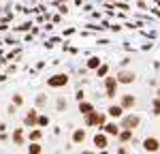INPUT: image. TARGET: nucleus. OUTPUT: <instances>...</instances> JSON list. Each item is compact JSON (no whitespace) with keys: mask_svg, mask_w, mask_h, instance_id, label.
Listing matches in <instances>:
<instances>
[{"mask_svg":"<svg viewBox=\"0 0 160 154\" xmlns=\"http://www.w3.org/2000/svg\"><path fill=\"white\" fill-rule=\"evenodd\" d=\"M109 122V116H107V111H94V114H88L83 116V124H86L88 128H102L105 124Z\"/></svg>","mask_w":160,"mask_h":154,"instance_id":"1","label":"nucleus"},{"mask_svg":"<svg viewBox=\"0 0 160 154\" xmlns=\"http://www.w3.org/2000/svg\"><path fill=\"white\" fill-rule=\"evenodd\" d=\"M71 84V75L66 71H60V73H53L51 77H47V88L51 90H62Z\"/></svg>","mask_w":160,"mask_h":154,"instance_id":"2","label":"nucleus"},{"mask_svg":"<svg viewBox=\"0 0 160 154\" xmlns=\"http://www.w3.org/2000/svg\"><path fill=\"white\" fill-rule=\"evenodd\" d=\"M141 126V118L132 111H128V114H124V118L120 120V128H130V131H137V128Z\"/></svg>","mask_w":160,"mask_h":154,"instance_id":"3","label":"nucleus"},{"mask_svg":"<svg viewBox=\"0 0 160 154\" xmlns=\"http://www.w3.org/2000/svg\"><path fill=\"white\" fill-rule=\"evenodd\" d=\"M115 77H118V84H120V86H130V84L137 81V73L130 71V69H120Z\"/></svg>","mask_w":160,"mask_h":154,"instance_id":"4","label":"nucleus"},{"mask_svg":"<svg viewBox=\"0 0 160 154\" xmlns=\"http://www.w3.org/2000/svg\"><path fill=\"white\" fill-rule=\"evenodd\" d=\"M141 148L148 154H158L160 152V139L154 137V135H152V137H145V139L141 141Z\"/></svg>","mask_w":160,"mask_h":154,"instance_id":"5","label":"nucleus"},{"mask_svg":"<svg viewBox=\"0 0 160 154\" xmlns=\"http://www.w3.org/2000/svg\"><path fill=\"white\" fill-rule=\"evenodd\" d=\"M11 141H13V146H26V143H28V133H26V126L13 128Z\"/></svg>","mask_w":160,"mask_h":154,"instance_id":"6","label":"nucleus"},{"mask_svg":"<svg viewBox=\"0 0 160 154\" xmlns=\"http://www.w3.org/2000/svg\"><path fill=\"white\" fill-rule=\"evenodd\" d=\"M120 107H122L124 111H126V114H128V111H132V109H135V105H137V96L135 94H128V92H126V94H120Z\"/></svg>","mask_w":160,"mask_h":154,"instance_id":"7","label":"nucleus"},{"mask_svg":"<svg viewBox=\"0 0 160 154\" xmlns=\"http://www.w3.org/2000/svg\"><path fill=\"white\" fill-rule=\"evenodd\" d=\"M38 116H41V111H38L37 107H32V109H30V111L24 116V126H26V128H37Z\"/></svg>","mask_w":160,"mask_h":154,"instance_id":"8","label":"nucleus"},{"mask_svg":"<svg viewBox=\"0 0 160 154\" xmlns=\"http://www.w3.org/2000/svg\"><path fill=\"white\" fill-rule=\"evenodd\" d=\"M124 114H126V111L120 107V103H111L109 107H107V116H109L111 120H115V122H120L124 118Z\"/></svg>","mask_w":160,"mask_h":154,"instance_id":"9","label":"nucleus"},{"mask_svg":"<svg viewBox=\"0 0 160 154\" xmlns=\"http://www.w3.org/2000/svg\"><path fill=\"white\" fill-rule=\"evenodd\" d=\"M92 143L98 148V152L100 150H107V148H109V135H105L102 131H98V133L92 137Z\"/></svg>","mask_w":160,"mask_h":154,"instance_id":"10","label":"nucleus"},{"mask_svg":"<svg viewBox=\"0 0 160 154\" xmlns=\"http://www.w3.org/2000/svg\"><path fill=\"white\" fill-rule=\"evenodd\" d=\"M86 139H88L86 128H73V135H71V143H73V146H83Z\"/></svg>","mask_w":160,"mask_h":154,"instance_id":"11","label":"nucleus"},{"mask_svg":"<svg viewBox=\"0 0 160 154\" xmlns=\"http://www.w3.org/2000/svg\"><path fill=\"white\" fill-rule=\"evenodd\" d=\"M100 131H102L105 135H109V137H115V139H118V135H120V131H122V128H120V122H115V120H109V122H107L105 126L100 128Z\"/></svg>","mask_w":160,"mask_h":154,"instance_id":"12","label":"nucleus"},{"mask_svg":"<svg viewBox=\"0 0 160 154\" xmlns=\"http://www.w3.org/2000/svg\"><path fill=\"white\" fill-rule=\"evenodd\" d=\"M132 139H135V131H130V128H122L118 135L120 146H128V143H132Z\"/></svg>","mask_w":160,"mask_h":154,"instance_id":"13","label":"nucleus"},{"mask_svg":"<svg viewBox=\"0 0 160 154\" xmlns=\"http://www.w3.org/2000/svg\"><path fill=\"white\" fill-rule=\"evenodd\" d=\"M100 66H102V58H100V56H90L86 60V69L92 71V73H94L96 69H100Z\"/></svg>","mask_w":160,"mask_h":154,"instance_id":"14","label":"nucleus"},{"mask_svg":"<svg viewBox=\"0 0 160 154\" xmlns=\"http://www.w3.org/2000/svg\"><path fill=\"white\" fill-rule=\"evenodd\" d=\"M43 139V128H30L28 131V143H41Z\"/></svg>","mask_w":160,"mask_h":154,"instance_id":"15","label":"nucleus"},{"mask_svg":"<svg viewBox=\"0 0 160 154\" xmlns=\"http://www.w3.org/2000/svg\"><path fill=\"white\" fill-rule=\"evenodd\" d=\"M32 26H34V19H28V22H24V24H19V26H13V34L15 32H30L32 30Z\"/></svg>","mask_w":160,"mask_h":154,"instance_id":"16","label":"nucleus"},{"mask_svg":"<svg viewBox=\"0 0 160 154\" xmlns=\"http://www.w3.org/2000/svg\"><path fill=\"white\" fill-rule=\"evenodd\" d=\"M94 111H96V107H94V103H90V101H83V103H79V114H81V116L94 114Z\"/></svg>","mask_w":160,"mask_h":154,"instance_id":"17","label":"nucleus"},{"mask_svg":"<svg viewBox=\"0 0 160 154\" xmlns=\"http://www.w3.org/2000/svg\"><path fill=\"white\" fill-rule=\"evenodd\" d=\"M34 107H37L38 111H43V109H47V94H37V99H34Z\"/></svg>","mask_w":160,"mask_h":154,"instance_id":"18","label":"nucleus"},{"mask_svg":"<svg viewBox=\"0 0 160 154\" xmlns=\"http://www.w3.org/2000/svg\"><path fill=\"white\" fill-rule=\"evenodd\" d=\"M7 60L11 62V60H22V47L17 45V47H13L11 51H7Z\"/></svg>","mask_w":160,"mask_h":154,"instance_id":"19","label":"nucleus"},{"mask_svg":"<svg viewBox=\"0 0 160 154\" xmlns=\"http://www.w3.org/2000/svg\"><path fill=\"white\" fill-rule=\"evenodd\" d=\"M109 71H111V66H109V64H107V62H102V66L94 71V75H96V77H100V79H105V77L109 75Z\"/></svg>","mask_w":160,"mask_h":154,"instance_id":"20","label":"nucleus"},{"mask_svg":"<svg viewBox=\"0 0 160 154\" xmlns=\"http://www.w3.org/2000/svg\"><path fill=\"white\" fill-rule=\"evenodd\" d=\"M49 124H51V120H49V116H47V114H41V116H38L37 128H47Z\"/></svg>","mask_w":160,"mask_h":154,"instance_id":"21","label":"nucleus"},{"mask_svg":"<svg viewBox=\"0 0 160 154\" xmlns=\"http://www.w3.org/2000/svg\"><path fill=\"white\" fill-rule=\"evenodd\" d=\"M102 86H105V88H113V86H120V84H118V77H115V75H107L105 79H102Z\"/></svg>","mask_w":160,"mask_h":154,"instance_id":"22","label":"nucleus"},{"mask_svg":"<svg viewBox=\"0 0 160 154\" xmlns=\"http://www.w3.org/2000/svg\"><path fill=\"white\" fill-rule=\"evenodd\" d=\"M66 107H68V103L64 96H58L56 99V111H66Z\"/></svg>","mask_w":160,"mask_h":154,"instance_id":"23","label":"nucleus"},{"mask_svg":"<svg viewBox=\"0 0 160 154\" xmlns=\"http://www.w3.org/2000/svg\"><path fill=\"white\" fill-rule=\"evenodd\" d=\"M60 41H62L60 37H49V38H45V43H43V47H45V49H51V47H53L56 43H60Z\"/></svg>","mask_w":160,"mask_h":154,"instance_id":"24","label":"nucleus"},{"mask_svg":"<svg viewBox=\"0 0 160 154\" xmlns=\"http://www.w3.org/2000/svg\"><path fill=\"white\" fill-rule=\"evenodd\" d=\"M11 103L15 105V107H22V105H24V94H19V92H13Z\"/></svg>","mask_w":160,"mask_h":154,"instance_id":"25","label":"nucleus"},{"mask_svg":"<svg viewBox=\"0 0 160 154\" xmlns=\"http://www.w3.org/2000/svg\"><path fill=\"white\" fill-rule=\"evenodd\" d=\"M28 154H43V146L41 143H30L28 146Z\"/></svg>","mask_w":160,"mask_h":154,"instance_id":"26","label":"nucleus"},{"mask_svg":"<svg viewBox=\"0 0 160 154\" xmlns=\"http://www.w3.org/2000/svg\"><path fill=\"white\" fill-rule=\"evenodd\" d=\"M17 43H19V41L13 37V34H7V37H4V45H9V47H17Z\"/></svg>","mask_w":160,"mask_h":154,"instance_id":"27","label":"nucleus"},{"mask_svg":"<svg viewBox=\"0 0 160 154\" xmlns=\"http://www.w3.org/2000/svg\"><path fill=\"white\" fill-rule=\"evenodd\" d=\"M105 96L113 101V99L118 96V86H113V88H105Z\"/></svg>","mask_w":160,"mask_h":154,"instance_id":"28","label":"nucleus"},{"mask_svg":"<svg viewBox=\"0 0 160 154\" xmlns=\"http://www.w3.org/2000/svg\"><path fill=\"white\" fill-rule=\"evenodd\" d=\"M152 114H154V116H160V99H158V96L152 101Z\"/></svg>","mask_w":160,"mask_h":154,"instance_id":"29","label":"nucleus"},{"mask_svg":"<svg viewBox=\"0 0 160 154\" xmlns=\"http://www.w3.org/2000/svg\"><path fill=\"white\" fill-rule=\"evenodd\" d=\"M11 30V22H7L4 17H0V32H9Z\"/></svg>","mask_w":160,"mask_h":154,"instance_id":"30","label":"nucleus"},{"mask_svg":"<svg viewBox=\"0 0 160 154\" xmlns=\"http://www.w3.org/2000/svg\"><path fill=\"white\" fill-rule=\"evenodd\" d=\"M75 101H77V103H83V101H86V92H83V88H79L77 92H75Z\"/></svg>","mask_w":160,"mask_h":154,"instance_id":"31","label":"nucleus"},{"mask_svg":"<svg viewBox=\"0 0 160 154\" xmlns=\"http://www.w3.org/2000/svg\"><path fill=\"white\" fill-rule=\"evenodd\" d=\"M15 71H17V64H15V62H9V64H7V71H4V73H7V75H13Z\"/></svg>","mask_w":160,"mask_h":154,"instance_id":"32","label":"nucleus"},{"mask_svg":"<svg viewBox=\"0 0 160 154\" xmlns=\"http://www.w3.org/2000/svg\"><path fill=\"white\" fill-rule=\"evenodd\" d=\"M113 7H115V9H122V11H130V4H128V2H115Z\"/></svg>","mask_w":160,"mask_h":154,"instance_id":"33","label":"nucleus"},{"mask_svg":"<svg viewBox=\"0 0 160 154\" xmlns=\"http://www.w3.org/2000/svg\"><path fill=\"white\" fill-rule=\"evenodd\" d=\"M75 32H77V28H73V26H68V28H66V30L62 32V38H64V37H73Z\"/></svg>","mask_w":160,"mask_h":154,"instance_id":"34","label":"nucleus"},{"mask_svg":"<svg viewBox=\"0 0 160 154\" xmlns=\"http://www.w3.org/2000/svg\"><path fill=\"white\" fill-rule=\"evenodd\" d=\"M86 28H88V30H92V32H94V30H98V32H100V30H105L100 24H92V22H90V24H86Z\"/></svg>","mask_w":160,"mask_h":154,"instance_id":"35","label":"nucleus"},{"mask_svg":"<svg viewBox=\"0 0 160 154\" xmlns=\"http://www.w3.org/2000/svg\"><path fill=\"white\" fill-rule=\"evenodd\" d=\"M68 11H71V9H68L66 4H60V7H58V13H60V15H68Z\"/></svg>","mask_w":160,"mask_h":154,"instance_id":"36","label":"nucleus"},{"mask_svg":"<svg viewBox=\"0 0 160 154\" xmlns=\"http://www.w3.org/2000/svg\"><path fill=\"white\" fill-rule=\"evenodd\" d=\"M30 34H32V37H38V34H41V26H32V30H30Z\"/></svg>","mask_w":160,"mask_h":154,"instance_id":"37","label":"nucleus"},{"mask_svg":"<svg viewBox=\"0 0 160 154\" xmlns=\"http://www.w3.org/2000/svg\"><path fill=\"white\" fill-rule=\"evenodd\" d=\"M60 22H62V15H60V13L51 15V24H60Z\"/></svg>","mask_w":160,"mask_h":154,"instance_id":"38","label":"nucleus"},{"mask_svg":"<svg viewBox=\"0 0 160 154\" xmlns=\"http://www.w3.org/2000/svg\"><path fill=\"white\" fill-rule=\"evenodd\" d=\"M53 26H56V24H51V22H47V24H43V26H41V28H43L45 32H51V30H53Z\"/></svg>","mask_w":160,"mask_h":154,"instance_id":"39","label":"nucleus"},{"mask_svg":"<svg viewBox=\"0 0 160 154\" xmlns=\"http://www.w3.org/2000/svg\"><path fill=\"white\" fill-rule=\"evenodd\" d=\"M15 111H17V107H15V105L11 103V105L7 107V114H9V116H15Z\"/></svg>","mask_w":160,"mask_h":154,"instance_id":"40","label":"nucleus"},{"mask_svg":"<svg viewBox=\"0 0 160 154\" xmlns=\"http://www.w3.org/2000/svg\"><path fill=\"white\" fill-rule=\"evenodd\" d=\"M137 7H139V9H143V11H145V9H148V2H145V0H137Z\"/></svg>","mask_w":160,"mask_h":154,"instance_id":"41","label":"nucleus"},{"mask_svg":"<svg viewBox=\"0 0 160 154\" xmlns=\"http://www.w3.org/2000/svg\"><path fill=\"white\" fill-rule=\"evenodd\" d=\"M118 154H128V146H120L118 148Z\"/></svg>","mask_w":160,"mask_h":154,"instance_id":"42","label":"nucleus"},{"mask_svg":"<svg viewBox=\"0 0 160 154\" xmlns=\"http://www.w3.org/2000/svg\"><path fill=\"white\" fill-rule=\"evenodd\" d=\"M32 41H34V37H32V34L28 32V34H26V37H24V43H32Z\"/></svg>","mask_w":160,"mask_h":154,"instance_id":"43","label":"nucleus"},{"mask_svg":"<svg viewBox=\"0 0 160 154\" xmlns=\"http://www.w3.org/2000/svg\"><path fill=\"white\" fill-rule=\"evenodd\" d=\"M122 28H124V26H120V24H113V26H111V30H113V32H120Z\"/></svg>","mask_w":160,"mask_h":154,"instance_id":"44","label":"nucleus"},{"mask_svg":"<svg viewBox=\"0 0 160 154\" xmlns=\"http://www.w3.org/2000/svg\"><path fill=\"white\" fill-rule=\"evenodd\" d=\"M92 17H94V19H100V17H102V13H100V11H92Z\"/></svg>","mask_w":160,"mask_h":154,"instance_id":"45","label":"nucleus"},{"mask_svg":"<svg viewBox=\"0 0 160 154\" xmlns=\"http://www.w3.org/2000/svg\"><path fill=\"white\" fill-rule=\"evenodd\" d=\"M128 62H130V58H128V56H126V58H122V60H120V64H122V69H124V66H126Z\"/></svg>","mask_w":160,"mask_h":154,"instance_id":"46","label":"nucleus"},{"mask_svg":"<svg viewBox=\"0 0 160 154\" xmlns=\"http://www.w3.org/2000/svg\"><path fill=\"white\" fill-rule=\"evenodd\" d=\"M7 128H9V126H7V122H0V133H7Z\"/></svg>","mask_w":160,"mask_h":154,"instance_id":"47","label":"nucleus"},{"mask_svg":"<svg viewBox=\"0 0 160 154\" xmlns=\"http://www.w3.org/2000/svg\"><path fill=\"white\" fill-rule=\"evenodd\" d=\"M7 79H9V75H7V73H0V84H4Z\"/></svg>","mask_w":160,"mask_h":154,"instance_id":"48","label":"nucleus"},{"mask_svg":"<svg viewBox=\"0 0 160 154\" xmlns=\"http://www.w3.org/2000/svg\"><path fill=\"white\" fill-rule=\"evenodd\" d=\"M83 11H86V13H92V11H94V7H92V4H86V7H83Z\"/></svg>","mask_w":160,"mask_h":154,"instance_id":"49","label":"nucleus"},{"mask_svg":"<svg viewBox=\"0 0 160 154\" xmlns=\"http://www.w3.org/2000/svg\"><path fill=\"white\" fill-rule=\"evenodd\" d=\"M41 69H45V60H41V62H37V71H41Z\"/></svg>","mask_w":160,"mask_h":154,"instance_id":"50","label":"nucleus"},{"mask_svg":"<svg viewBox=\"0 0 160 154\" xmlns=\"http://www.w3.org/2000/svg\"><path fill=\"white\" fill-rule=\"evenodd\" d=\"M68 54H73V56H77V54H79V49H77V47H68Z\"/></svg>","mask_w":160,"mask_h":154,"instance_id":"51","label":"nucleus"},{"mask_svg":"<svg viewBox=\"0 0 160 154\" xmlns=\"http://www.w3.org/2000/svg\"><path fill=\"white\" fill-rule=\"evenodd\" d=\"M96 43H98V45H109V41H107V38H98Z\"/></svg>","mask_w":160,"mask_h":154,"instance_id":"52","label":"nucleus"},{"mask_svg":"<svg viewBox=\"0 0 160 154\" xmlns=\"http://www.w3.org/2000/svg\"><path fill=\"white\" fill-rule=\"evenodd\" d=\"M9 139V135H7V133H0V141H7Z\"/></svg>","mask_w":160,"mask_h":154,"instance_id":"53","label":"nucleus"},{"mask_svg":"<svg viewBox=\"0 0 160 154\" xmlns=\"http://www.w3.org/2000/svg\"><path fill=\"white\" fill-rule=\"evenodd\" d=\"M152 13H154L156 17H160V9H152Z\"/></svg>","mask_w":160,"mask_h":154,"instance_id":"54","label":"nucleus"},{"mask_svg":"<svg viewBox=\"0 0 160 154\" xmlns=\"http://www.w3.org/2000/svg\"><path fill=\"white\" fill-rule=\"evenodd\" d=\"M75 2V7H81V4H83V0H73Z\"/></svg>","mask_w":160,"mask_h":154,"instance_id":"55","label":"nucleus"},{"mask_svg":"<svg viewBox=\"0 0 160 154\" xmlns=\"http://www.w3.org/2000/svg\"><path fill=\"white\" fill-rule=\"evenodd\" d=\"M4 56H7V51H4L2 47H0V58H4Z\"/></svg>","mask_w":160,"mask_h":154,"instance_id":"56","label":"nucleus"},{"mask_svg":"<svg viewBox=\"0 0 160 154\" xmlns=\"http://www.w3.org/2000/svg\"><path fill=\"white\" fill-rule=\"evenodd\" d=\"M81 154H98V152H92V150H83Z\"/></svg>","mask_w":160,"mask_h":154,"instance_id":"57","label":"nucleus"},{"mask_svg":"<svg viewBox=\"0 0 160 154\" xmlns=\"http://www.w3.org/2000/svg\"><path fill=\"white\" fill-rule=\"evenodd\" d=\"M105 2H109V4H115V2H118V0H105Z\"/></svg>","mask_w":160,"mask_h":154,"instance_id":"58","label":"nucleus"},{"mask_svg":"<svg viewBox=\"0 0 160 154\" xmlns=\"http://www.w3.org/2000/svg\"><path fill=\"white\" fill-rule=\"evenodd\" d=\"M98 154H109V150H100V152Z\"/></svg>","mask_w":160,"mask_h":154,"instance_id":"59","label":"nucleus"},{"mask_svg":"<svg viewBox=\"0 0 160 154\" xmlns=\"http://www.w3.org/2000/svg\"><path fill=\"white\" fill-rule=\"evenodd\" d=\"M30 2H32V4H37V2H38V0H30Z\"/></svg>","mask_w":160,"mask_h":154,"instance_id":"60","label":"nucleus"},{"mask_svg":"<svg viewBox=\"0 0 160 154\" xmlns=\"http://www.w3.org/2000/svg\"><path fill=\"white\" fill-rule=\"evenodd\" d=\"M158 154H160V152H158Z\"/></svg>","mask_w":160,"mask_h":154,"instance_id":"61","label":"nucleus"}]
</instances>
